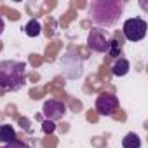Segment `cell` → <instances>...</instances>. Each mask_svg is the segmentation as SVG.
Returning <instances> with one entry per match:
<instances>
[{"label": "cell", "instance_id": "9", "mask_svg": "<svg viewBox=\"0 0 148 148\" xmlns=\"http://www.w3.org/2000/svg\"><path fill=\"white\" fill-rule=\"evenodd\" d=\"M122 148H141V138L136 132H127L122 139Z\"/></svg>", "mask_w": 148, "mask_h": 148}, {"label": "cell", "instance_id": "11", "mask_svg": "<svg viewBox=\"0 0 148 148\" xmlns=\"http://www.w3.org/2000/svg\"><path fill=\"white\" fill-rule=\"evenodd\" d=\"M42 131H44L45 134H52V132L56 131V124L51 122V120H45V122L42 124Z\"/></svg>", "mask_w": 148, "mask_h": 148}, {"label": "cell", "instance_id": "2", "mask_svg": "<svg viewBox=\"0 0 148 148\" xmlns=\"http://www.w3.org/2000/svg\"><path fill=\"white\" fill-rule=\"evenodd\" d=\"M26 84V64L21 61H2L0 63V87L11 92L23 89Z\"/></svg>", "mask_w": 148, "mask_h": 148}, {"label": "cell", "instance_id": "1", "mask_svg": "<svg viewBox=\"0 0 148 148\" xmlns=\"http://www.w3.org/2000/svg\"><path fill=\"white\" fill-rule=\"evenodd\" d=\"M124 11L122 0H94L89 7V14L92 23L98 28H112L120 19V14Z\"/></svg>", "mask_w": 148, "mask_h": 148}, {"label": "cell", "instance_id": "3", "mask_svg": "<svg viewBox=\"0 0 148 148\" xmlns=\"http://www.w3.org/2000/svg\"><path fill=\"white\" fill-rule=\"evenodd\" d=\"M146 28H148V25H146L145 19H141V18H131V19H127L124 23L122 32H124V37L129 42H139V40H143L146 37Z\"/></svg>", "mask_w": 148, "mask_h": 148}, {"label": "cell", "instance_id": "5", "mask_svg": "<svg viewBox=\"0 0 148 148\" xmlns=\"http://www.w3.org/2000/svg\"><path fill=\"white\" fill-rule=\"evenodd\" d=\"M119 108V98L112 92H101L96 98V112L103 117H110Z\"/></svg>", "mask_w": 148, "mask_h": 148}, {"label": "cell", "instance_id": "13", "mask_svg": "<svg viewBox=\"0 0 148 148\" xmlns=\"http://www.w3.org/2000/svg\"><path fill=\"white\" fill-rule=\"evenodd\" d=\"M4 28H5V23H4V19H2V18H0V35L4 33Z\"/></svg>", "mask_w": 148, "mask_h": 148}, {"label": "cell", "instance_id": "6", "mask_svg": "<svg viewBox=\"0 0 148 148\" xmlns=\"http://www.w3.org/2000/svg\"><path fill=\"white\" fill-rule=\"evenodd\" d=\"M42 113H44L45 120H51V122L61 120L64 117V113H66V105L63 101H58V99H47L44 103Z\"/></svg>", "mask_w": 148, "mask_h": 148}, {"label": "cell", "instance_id": "8", "mask_svg": "<svg viewBox=\"0 0 148 148\" xmlns=\"http://www.w3.org/2000/svg\"><path fill=\"white\" fill-rule=\"evenodd\" d=\"M11 141H16V131L11 124H2L0 125V143H11Z\"/></svg>", "mask_w": 148, "mask_h": 148}, {"label": "cell", "instance_id": "7", "mask_svg": "<svg viewBox=\"0 0 148 148\" xmlns=\"http://www.w3.org/2000/svg\"><path fill=\"white\" fill-rule=\"evenodd\" d=\"M129 70H131V63L125 58H119L113 63V68H112V71H113L115 77H125L127 73H129Z\"/></svg>", "mask_w": 148, "mask_h": 148}, {"label": "cell", "instance_id": "10", "mask_svg": "<svg viewBox=\"0 0 148 148\" xmlns=\"http://www.w3.org/2000/svg\"><path fill=\"white\" fill-rule=\"evenodd\" d=\"M25 33H26L28 37H32V38H35V37H38V35L42 33V25H40L37 19H30V21L25 25Z\"/></svg>", "mask_w": 148, "mask_h": 148}, {"label": "cell", "instance_id": "4", "mask_svg": "<svg viewBox=\"0 0 148 148\" xmlns=\"http://www.w3.org/2000/svg\"><path fill=\"white\" fill-rule=\"evenodd\" d=\"M87 45L89 49L96 51V52H108L110 47V38H108V32L103 28H91L89 35H87Z\"/></svg>", "mask_w": 148, "mask_h": 148}, {"label": "cell", "instance_id": "12", "mask_svg": "<svg viewBox=\"0 0 148 148\" xmlns=\"http://www.w3.org/2000/svg\"><path fill=\"white\" fill-rule=\"evenodd\" d=\"M2 148H30V145H26V143H23V141H11V143H7V145H4Z\"/></svg>", "mask_w": 148, "mask_h": 148}]
</instances>
